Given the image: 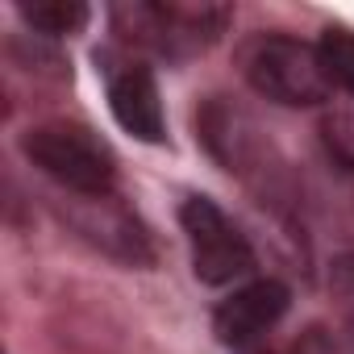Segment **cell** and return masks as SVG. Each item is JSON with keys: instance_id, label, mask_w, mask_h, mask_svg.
I'll list each match as a JSON object with an SVG mask.
<instances>
[{"instance_id": "7c38bea8", "label": "cell", "mask_w": 354, "mask_h": 354, "mask_svg": "<svg viewBox=\"0 0 354 354\" xmlns=\"http://www.w3.org/2000/svg\"><path fill=\"white\" fill-rule=\"evenodd\" d=\"M350 354H354V329H350Z\"/></svg>"}, {"instance_id": "30bf717a", "label": "cell", "mask_w": 354, "mask_h": 354, "mask_svg": "<svg viewBox=\"0 0 354 354\" xmlns=\"http://www.w3.org/2000/svg\"><path fill=\"white\" fill-rule=\"evenodd\" d=\"M317 46L325 55V67H329L333 88L354 92V34L350 30H325Z\"/></svg>"}, {"instance_id": "277c9868", "label": "cell", "mask_w": 354, "mask_h": 354, "mask_svg": "<svg viewBox=\"0 0 354 354\" xmlns=\"http://www.w3.org/2000/svg\"><path fill=\"white\" fill-rule=\"evenodd\" d=\"M180 225L188 234L192 271L201 283L221 288V283H234L254 271V250H250L246 234L209 196H188L180 209Z\"/></svg>"}, {"instance_id": "8fae6325", "label": "cell", "mask_w": 354, "mask_h": 354, "mask_svg": "<svg viewBox=\"0 0 354 354\" xmlns=\"http://www.w3.org/2000/svg\"><path fill=\"white\" fill-rule=\"evenodd\" d=\"M329 292H333V300H337L346 325L354 329V250L333 259V267H329Z\"/></svg>"}, {"instance_id": "8992f818", "label": "cell", "mask_w": 354, "mask_h": 354, "mask_svg": "<svg viewBox=\"0 0 354 354\" xmlns=\"http://www.w3.org/2000/svg\"><path fill=\"white\" fill-rule=\"evenodd\" d=\"M109 104L125 133H133L138 142H162L167 121H162L158 84L142 63H121L109 71Z\"/></svg>"}, {"instance_id": "3957f363", "label": "cell", "mask_w": 354, "mask_h": 354, "mask_svg": "<svg viewBox=\"0 0 354 354\" xmlns=\"http://www.w3.org/2000/svg\"><path fill=\"white\" fill-rule=\"evenodd\" d=\"M230 26L225 5H113V30L154 55L167 59H188L196 50H209L221 30Z\"/></svg>"}, {"instance_id": "7a4b0ae2", "label": "cell", "mask_w": 354, "mask_h": 354, "mask_svg": "<svg viewBox=\"0 0 354 354\" xmlns=\"http://www.w3.org/2000/svg\"><path fill=\"white\" fill-rule=\"evenodd\" d=\"M246 80L259 96L288 104V109H304V104H321L333 92L329 67L321 46L288 38V34H263L246 46Z\"/></svg>"}, {"instance_id": "9c48e42d", "label": "cell", "mask_w": 354, "mask_h": 354, "mask_svg": "<svg viewBox=\"0 0 354 354\" xmlns=\"http://www.w3.org/2000/svg\"><path fill=\"white\" fill-rule=\"evenodd\" d=\"M321 146L342 171H354V109H333L321 117Z\"/></svg>"}, {"instance_id": "ba28073f", "label": "cell", "mask_w": 354, "mask_h": 354, "mask_svg": "<svg viewBox=\"0 0 354 354\" xmlns=\"http://www.w3.org/2000/svg\"><path fill=\"white\" fill-rule=\"evenodd\" d=\"M21 21L46 38H67L88 26V5L80 0H34V5H17Z\"/></svg>"}, {"instance_id": "6da1fadb", "label": "cell", "mask_w": 354, "mask_h": 354, "mask_svg": "<svg viewBox=\"0 0 354 354\" xmlns=\"http://www.w3.org/2000/svg\"><path fill=\"white\" fill-rule=\"evenodd\" d=\"M26 158L71 196H113L117 158L100 133L75 121H42L21 138Z\"/></svg>"}, {"instance_id": "5b68a950", "label": "cell", "mask_w": 354, "mask_h": 354, "mask_svg": "<svg viewBox=\"0 0 354 354\" xmlns=\"http://www.w3.org/2000/svg\"><path fill=\"white\" fill-rule=\"evenodd\" d=\"M288 300L292 292L279 283V279H254L246 288H238L234 296H225L213 313V333L225 342V346H250L259 342L283 313H288Z\"/></svg>"}, {"instance_id": "52a82bcc", "label": "cell", "mask_w": 354, "mask_h": 354, "mask_svg": "<svg viewBox=\"0 0 354 354\" xmlns=\"http://www.w3.org/2000/svg\"><path fill=\"white\" fill-rule=\"evenodd\" d=\"M88 205V213H75L71 221L80 225V234L88 242H96L100 250L125 259V263H150L154 250L146 242V230L113 201V196H80Z\"/></svg>"}]
</instances>
